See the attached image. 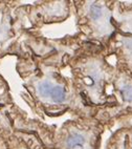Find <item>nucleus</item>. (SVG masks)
<instances>
[{"instance_id": "obj_1", "label": "nucleus", "mask_w": 132, "mask_h": 149, "mask_svg": "<svg viewBox=\"0 0 132 149\" xmlns=\"http://www.w3.org/2000/svg\"><path fill=\"white\" fill-rule=\"evenodd\" d=\"M84 138L79 133H72L67 139V149H83Z\"/></svg>"}, {"instance_id": "obj_5", "label": "nucleus", "mask_w": 132, "mask_h": 149, "mask_svg": "<svg viewBox=\"0 0 132 149\" xmlns=\"http://www.w3.org/2000/svg\"><path fill=\"white\" fill-rule=\"evenodd\" d=\"M122 96L124 97L126 101H132V86L130 85H125L124 87L121 89Z\"/></svg>"}, {"instance_id": "obj_4", "label": "nucleus", "mask_w": 132, "mask_h": 149, "mask_svg": "<svg viewBox=\"0 0 132 149\" xmlns=\"http://www.w3.org/2000/svg\"><path fill=\"white\" fill-rule=\"evenodd\" d=\"M90 17L94 20H98L102 17L103 15V11H102V6H99V4H92L90 6Z\"/></svg>"}, {"instance_id": "obj_2", "label": "nucleus", "mask_w": 132, "mask_h": 149, "mask_svg": "<svg viewBox=\"0 0 132 149\" xmlns=\"http://www.w3.org/2000/svg\"><path fill=\"white\" fill-rule=\"evenodd\" d=\"M50 100L55 103H62V102L65 101L66 99V93L62 87H59V86H55L51 88V91H50Z\"/></svg>"}, {"instance_id": "obj_3", "label": "nucleus", "mask_w": 132, "mask_h": 149, "mask_svg": "<svg viewBox=\"0 0 132 149\" xmlns=\"http://www.w3.org/2000/svg\"><path fill=\"white\" fill-rule=\"evenodd\" d=\"M51 84L49 82H42L41 84L39 85L38 87V93H39V96H42V97H49L50 95V91H51Z\"/></svg>"}]
</instances>
